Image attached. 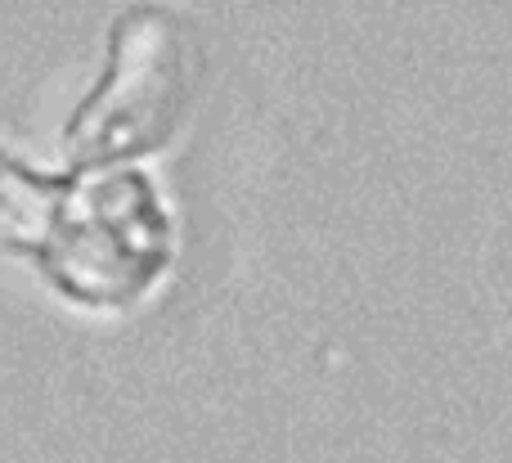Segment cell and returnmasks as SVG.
Wrapping results in <instances>:
<instances>
[{"label":"cell","instance_id":"cell-1","mask_svg":"<svg viewBox=\"0 0 512 463\" xmlns=\"http://www.w3.org/2000/svg\"><path fill=\"white\" fill-rule=\"evenodd\" d=\"M0 252L32 257L77 306L117 311L167 275L176 243L171 212L140 171L54 180L0 149Z\"/></svg>","mask_w":512,"mask_h":463},{"label":"cell","instance_id":"cell-2","mask_svg":"<svg viewBox=\"0 0 512 463\" xmlns=\"http://www.w3.org/2000/svg\"><path fill=\"white\" fill-rule=\"evenodd\" d=\"M194 99V41L158 5L126 9L108 41V72L63 131L72 171L122 167L162 149Z\"/></svg>","mask_w":512,"mask_h":463}]
</instances>
